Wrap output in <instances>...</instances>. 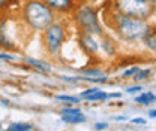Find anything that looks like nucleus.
<instances>
[{
  "label": "nucleus",
  "mask_w": 156,
  "mask_h": 131,
  "mask_svg": "<svg viewBox=\"0 0 156 131\" xmlns=\"http://www.w3.org/2000/svg\"><path fill=\"white\" fill-rule=\"evenodd\" d=\"M23 19L27 27L42 33L56 19V14L42 0H26L23 5Z\"/></svg>",
  "instance_id": "f257e3e1"
},
{
  "label": "nucleus",
  "mask_w": 156,
  "mask_h": 131,
  "mask_svg": "<svg viewBox=\"0 0 156 131\" xmlns=\"http://www.w3.org/2000/svg\"><path fill=\"white\" fill-rule=\"evenodd\" d=\"M114 24H116L117 33L120 34V38L125 39L126 42L141 40L152 30V27L147 22V19L131 18V17H126V15L120 14V12L116 14Z\"/></svg>",
  "instance_id": "f03ea898"
},
{
  "label": "nucleus",
  "mask_w": 156,
  "mask_h": 131,
  "mask_svg": "<svg viewBox=\"0 0 156 131\" xmlns=\"http://www.w3.org/2000/svg\"><path fill=\"white\" fill-rule=\"evenodd\" d=\"M116 11L138 19H149L155 12V3L150 0H116Z\"/></svg>",
  "instance_id": "7ed1b4c3"
},
{
  "label": "nucleus",
  "mask_w": 156,
  "mask_h": 131,
  "mask_svg": "<svg viewBox=\"0 0 156 131\" xmlns=\"http://www.w3.org/2000/svg\"><path fill=\"white\" fill-rule=\"evenodd\" d=\"M74 18H75L77 25L81 28V31L90 33V34H98V36L104 34L102 25L98 18V12L92 6H89V5H83L80 8L77 6L74 9Z\"/></svg>",
  "instance_id": "20e7f679"
},
{
  "label": "nucleus",
  "mask_w": 156,
  "mask_h": 131,
  "mask_svg": "<svg viewBox=\"0 0 156 131\" xmlns=\"http://www.w3.org/2000/svg\"><path fill=\"white\" fill-rule=\"evenodd\" d=\"M65 39H66V28L62 22H58L56 19L42 31V42H44L45 51L51 57L58 55L60 48L65 43Z\"/></svg>",
  "instance_id": "39448f33"
},
{
  "label": "nucleus",
  "mask_w": 156,
  "mask_h": 131,
  "mask_svg": "<svg viewBox=\"0 0 156 131\" xmlns=\"http://www.w3.org/2000/svg\"><path fill=\"white\" fill-rule=\"evenodd\" d=\"M14 21L11 18H0V48L6 51H17L18 46L15 45L14 39V28H12Z\"/></svg>",
  "instance_id": "423d86ee"
},
{
  "label": "nucleus",
  "mask_w": 156,
  "mask_h": 131,
  "mask_svg": "<svg viewBox=\"0 0 156 131\" xmlns=\"http://www.w3.org/2000/svg\"><path fill=\"white\" fill-rule=\"evenodd\" d=\"M54 14H72L77 8V0H42Z\"/></svg>",
  "instance_id": "0eeeda50"
},
{
  "label": "nucleus",
  "mask_w": 156,
  "mask_h": 131,
  "mask_svg": "<svg viewBox=\"0 0 156 131\" xmlns=\"http://www.w3.org/2000/svg\"><path fill=\"white\" fill-rule=\"evenodd\" d=\"M78 43H80V48L87 55H95V54H98V51H99V43H98L96 39H95V34L81 31V34L78 38Z\"/></svg>",
  "instance_id": "6e6552de"
},
{
  "label": "nucleus",
  "mask_w": 156,
  "mask_h": 131,
  "mask_svg": "<svg viewBox=\"0 0 156 131\" xmlns=\"http://www.w3.org/2000/svg\"><path fill=\"white\" fill-rule=\"evenodd\" d=\"M24 61H26L29 66H32V67L38 69L39 72H42V73H50V72H51V66H50L48 63H45V61H39V60L29 58V57H26V58H24Z\"/></svg>",
  "instance_id": "1a4fd4ad"
},
{
  "label": "nucleus",
  "mask_w": 156,
  "mask_h": 131,
  "mask_svg": "<svg viewBox=\"0 0 156 131\" xmlns=\"http://www.w3.org/2000/svg\"><path fill=\"white\" fill-rule=\"evenodd\" d=\"M155 100H156L155 93H152V91L143 93L135 97V103L136 104H143V106H150V104L155 103Z\"/></svg>",
  "instance_id": "9d476101"
},
{
  "label": "nucleus",
  "mask_w": 156,
  "mask_h": 131,
  "mask_svg": "<svg viewBox=\"0 0 156 131\" xmlns=\"http://www.w3.org/2000/svg\"><path fill=\"white\" fill-rule=\"evenodd\" d=\"M62 121L66 124H84L87 121L86 115L75 113V115H62Z\"/></svg>",
  "instance_id": "9b49d317"
},
{
  "label": "nucleus",
  "mask_w": 156,
  "mask_h": 131,
  "mask_svg": "<svg viewBox=\"0 0 156 131\" xmlns=\"http://www.w3.org/2000/svg\"><path fill=\"white\" fill-rule=\"evenodd\" d=\"M56 100L65 103V104H78L81 101L80 97H77V95H69V94H58V95H56Z\"/></svg>",
  "instance_id": "f8f14e48"
},
{
  "label": "nucleus",
  "mask_w": 156,
  "mask_h": 131,
  "mask_svg": "<svg viewBox=\"0 0 156 131\" xmlns=\"http://www.w3.org/2000/svg\"><path fill=\"white\" fill-rule=\"evenodd\" d=\"M33 130V124L30 122H14L8 127V131H30Z\"/></svg>",
  "instance_id": "ddd939ff"
},
{
  "label": "nucleus",
  "mask_w": 156,
  "mask_h": 131,
  "mask_svg": "<svg viewBox=\"0 0 156 131\" xmlns=\"http://www.w3.org/2000/svg\"><path fill=\"white\" fill-rule=\"evenodd\" d=\"M143 39H144V42H146V46H147L152 52H155L156 51V43H155L156 42V33L153 31V28H152Z\"/></svg>",
  "instance_id": "4468645a"
},
{
  "label": "nucleus",
  "mask_w": 156,
  "mask_h": 131,
  "mask_svg": "<svg viewBox=\"0 0 156 131\" xmlns=\"http://www.w3.org/2000/svg\"><path fill=\"white\" fill-rule=\"evenodd\" d=\"M86 100L90 101V103H98V101H105V100H108V98H107V93H105V91H102V90L98 88L96 91L93 94H90Z\"/></svg>",
  "instance_id": "2eb2a0df"
},
{
  "label": "nucleus",
  "mask_w": 156,
  "mask_h": 131,
  "mask_svg": "<svg viewBox=\"0 0 156 131\" xmlns=\"http://www.w3.org/2000/svg\"><path fill=\"white\" fill-rule=\"evenodd\" d=\"M150 75H152V69H140L135 75H134V80H135L136 84H138V82H143V80L149 79Z\"/></svg>",
  "instance_id": "dca6fc26"
},
{
  "label": "nucleus",
  "mask_w": 156,
  "mask_h": 131,
  "mask_svg": "<svg viewBox=\"0 0 156 131\" xmlns=\"http://www.w3.org/2000/svg\"><path fill=\"white\" fill-rule=\"evenodd\" d=\"M102 49L108 54V55H114L116 54V46H114V42H111L110 39H104L102 43H101Z\"/></svg>",
  "instance_id": "f3484780"
},
{
  "label": "nucleus",
  "mask_w": 156,
  "mask_h": 131,
  "mask_svg": "<svg viewBox=\"0 0 156 131\" xmlns=\"http://www.w3.org/2000/svg\"><path fill=\"white\" fill-rule=\"evenodd\" d=\"M81 73L87 77H99V76H105V73L102 72V69H84L81 70Z\"/></svg>",
  "instance_id": "a211bd4d"
},
{
  "label": "nucleus",
  "mask_w": 156,
  "mask_h": 131,
  "mask_svg": "<svg viewBox=\"0 0 156 131\" xmlns=\"http://www.w3.org/2000/svg\"><path fill=\"white\" fill-rule=\"evenodd\" d=\"M62 115H75V113H81V109L80 107H75V106H66L60 110Z\"/></svg>",
  "instance_id": "6ab92c4d"
},
{
  "label": "nucleus",
  "mask_w": 156,
  "mask_h": 131,
  "mask_svg": "<svg viewBox=\"0 0 156 131\" xmlns=\"http://www.w3.org/2000/svg\"><path fill=\"white\" fill-rule=\"evenodd\" d=\"M141 67H138V66H134V67H131V69H128V70H125L123 72V77H132V76L135 75L136 72L140 70Z\"/></svg>",
  "instance_id": "aec40b11"
},
{
  "label": "nucleus",
  "mask_w": 156,
  "mask_h": 131,
  "mask_svg": "<svg viewBox=\"0 0 156 131\" xmlns=\"http://www.w3.org/2000/svg\"><path fill=\"white\" fill-rule=\"evenodd\" d=\"M143 91V85H134V87H129V88H126V93L128 94H138Z\"/></svg>",
  "instance_id": "412c9836"
},
{
  "label": "nucleus",
  "mask_w": 156,
  "mask_h": 131,
  "mask_svg": "<svg viewBox=\"0 0 156 131\" xmlns=\"http://www.w3.org/2000/svg\"><path fill=\"white\" fill-rule=\"evenodd\" d=\"M96 90H98L96 87H92V88H89V90H86V91H81L78 97H80V98H87L90 94H93L95 91H96Z\"/></svg>",
  "instance_id": "4be33fe9"
},
{
  "label": "nucleus",
  "mask_w": 156,
  "mask_h": 131,
  "mask_svg": "<svg viewBox=\"0 0 156 131\" xmlns=\"http://www.w3.org/2000/svg\"><path fill=\"white\" fill-rule=\"evenodd\" d=\"M62 80L69 82V84H78L80 82V76H63Z\"/></svg>",
  "instance_id": "5701e85b"
},
{
  "label": "nucleus",
  "mask_w": 156,
  "mask_h": 131,
  "mask_svg": "<svg viewBox=\"0 0 156 131\" xmlns=\"http://www.w3.org/2000/svg\"><path fill=\"white\" fill-rule=\"evenodd\" d=\"M11 3H12V0H0V14L5 12L11 6Z\"/></svg>",
  "instance_id": "b1692460"
},
{
  "label": "nucleus",
  "mask_w": 156,
  "mask_h": 131,
  "mask_svg": "<svg viewBox=\"0 0 156 131\" xmlns=\"http://www.w3.org/2000/svg\"><path fill=\"white\" fill-rule=\"evenodd\" d=\"M0 60H5V61H17V57L11 55V54H0Z\"/></svg>",
  "instance_id": "393cba45"
},
{
  "label": "nucleus",
  "mask_w": 156,
  "mask_h": 131,
  "mask_svg": "<svg viewBox=\"0 0 156 131\" xmlns=\"http://www.w3.org/2000/svg\"><path fill=\"white\" fill-rule=\"evenodd\" d=\"M131 122H132V124H140V125H146V124H147V121H146L144 118H132Z\"/></svg>",
  "instance_id": "a878e982"
},
{
  "label": "nucleus",
  "mask_w": 156,
  "mask_h": 131,
  "mask_svg": "<svg viewBox=\"0 0 156 131\" xmlns=\"http://www.w3.org/2000/svg\"><path fill=\"white\" fill-rule=\"evenodd\" d=\"M107 128H108L107 122H96L95 124V130H107Z\"/></svg>",
  "instance_id": "bb28decb"
},
{
  "label": "nucleus",
  "mask_w": 156,
  "mask_h": 131,
  "mask_svg": "<svg viewBox=\"0 0 156 131\" xmlns=\"http://www.w3.org/2000/svg\"><path fill=\"white\" fill-rule=\"evenodd\" d=\"M122 97V94L120 93H110L107 94V98H120Z\"/></svg>",
  "instance_id": "cd10ccee"
},
{
  "label": "nucleus",
  "mask_w": 156,
  "mask_h": 131,
  "mask_svg": "<svg viewBox=\"0 0 156 131\" xmlns=\"http://www.w3.org/2000/svg\"><path fill=\"white\" fill-rule=\"evenodd\" d=\"M149 118H152V119H155L156 118V110L155 109H150V110H149Z\"/></svg>",
  "instance_id": "c85d7f7f"
},
{
  "label": "nucleus",
  "mask_w": 156,
  "mask_h": 131,
  "mask_svg": "<svg viewBox=\"0 0 156 131\" xmlns=\"http://www.w3.org/2000/svg\"><path fill=\"white\" fill-rule=\"evenodd\" d=\"M114 119H116V121H128V118H126V116H116Z\"/></svg>",
  "instance_id": "c756f323"
},
{
  "label": "nucleus",
  "mask_w": 156,
  "mask_h": 131,
  "mask_svg": "<svg viewBox=\"0 0 156 131\" xmlns=\"http://www.w3.org/2000/svg\"><path fill=\"white\" fill-rule=\"evenodd\" d=\"M150 2H152V3H155V2H156V0H150Z\"/></svg>",
  "instance_id": "7c9ffc66"
},
{
  "label": "nucleus",
  "mask_w": 156,
  "mask_h": 131,
  "mask_svg": "<svg viewBox=\"0 0 156 131\" xmlns=\"http://www.w3.org/2000/svg\"><path fill=\"white\" fill-rule=\"evenodd\" d=\"M77 2H80V0H77Z\"/></svg>",
  "instance_id": "2f4dec72"
}]
</instances>
